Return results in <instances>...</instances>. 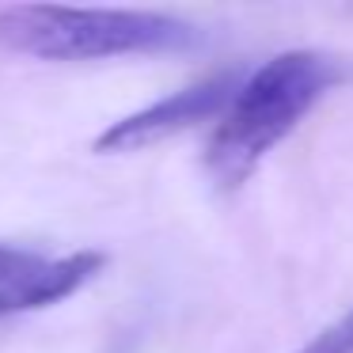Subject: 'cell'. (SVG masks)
Instances as JSON below:
<instances>
[{
    "label": "cell",
    "instance_id": "6da1fadb",
    "mask_svg": "<svg viewBox=\"0 0 353 353\" xmlns=\"http://www.w3.org/2000/svg\"><path fill=\"white\" fill-rule=\"evenodd\" d=\"M338 80V61L315 50H289L270 57L239 84L236 99L216 122L205 148L209 175L224 190H236Z\"/></svg>",
    "mask_w": 353,
    "mask_h": 353
},
{
    "label": "cell",
    "instance_id": "277c9868",
    "mask_svg": "<svg viewBox=\"0 0 353 353\" xmlns=\"http://www.w3.org/2000/svg\"><path fill=\"white\" fill-rule=\"evenodd\" d=\"M103 266H107V254H99V251H77L54 262L42 259L23 277L0 285V319L4 315H19V312H34V307H50L57 300H69Z\"/></svg>",
    "mask_w": 353,
    "mask_h": 353
},
{
    "label": "cell",
    "instance_id": "5b68a950",
    "mask_svg": "<svg viewBox=\"0 0 353 353\" xmlns=\"http://www.w3.org/2000/svg\"><path fill=\"white\" fill-rule=\"evenodd\" d=\"M296 353H353V312H345L338 323H330L327 330H319V334Z\"/></svg>",
    "mask_w": 353,
    "mask_h": 353
},
{
    "label": "cell",
    "instance_id": "3957f363",
    "mask_svg": "<svg viewBox=\"0 0 353 353\" xmlns=\"http://www.w3.org/2000/svg\"><path fill=\"white\" fill-rule=\"evenodd\" d=\"M239 84H243L239 69H224L175 95H163V99L148 103L137 114H125L114 125H107L95 137V152H141V148L156 145L171 133H183L213 114H224L228 103L236 99Z\"/></svg>",
    "mask_w": 353,
    "mask_h": 353
},
{
    "label": "cell",
    "instance_id": "7a4b0ae2",
    "mask_svg": "<svg viewBox=\"0 0 353 353\" xmlns=\"http://www.w3.org/2000/svg\"><path fill=\"white\" fill-rule=\"evenodd\" d=\"M198 42L201 31L194 23L148 8H65V4L0 8V46L42 61L183 54Z\"/></svg>",
    "mask_w": 353,
    "mask_h": 353
},
{
    "label": "cell",
    "instance_id": "8992f818",
    "mask_svg": "<svg viewBox=\"0 0 353 353\" xmlns=\"http://www.w3.org/2000/svg\"><path fill=\"white\" fill-rule=\"evenodd\" d=\"M39 262L42 259L34 251H19V247L0 243V285H8V281H16V277H23L27 270H34Z\"/></svg>",
    "mask_w": 353,
    "mask_h": 353
}]
</instances>
